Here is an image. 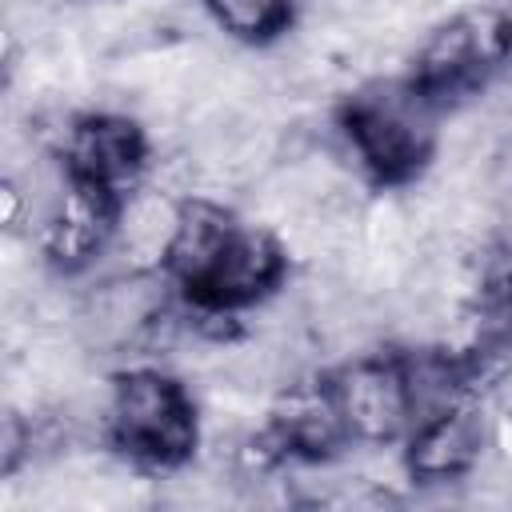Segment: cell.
Here are the masks:
<instances>
[{
    "label": "cell",
    "instance_id": "1",
    "mask_svg": "<svg viewBox=\"0 0 512 512\" xmlns=\"http://www.w3.org/2000/svg\"><path fill=\"white\" fill-rule=\"evenodd\" d=\"M440 132L444 108L412 76H368L336 112L344 160L376 188L416 184L440 156Z\"/></svg>",
    "mask_w": 512,
    "mask_h": 512
},
{
    "label": "cell",
    "instance_id": "2",
    "mask_svg": "<svg viewBox=\"0 0 512 512\" xmlns=\"http://www.w3.org/2000/svg\"><path fill=\"white\" fill-rule=\"evenodd\" d=\"M200 436V400L164 364H128L108 380L104 444L132 468L164 476L188 468Z\"/></svg>",
    "mask_w": 512,
    "mask_h": 512
},
{
    "label": "cell",
    "instance_id": "3",
    "mask_svg": "<svg viewBox=\"0 0 512 512\" xmlns=\"http://www.w3.org/2000/svg\"><path fill=\"white\" fill-rule=\"evenodd\" d=\"M512 64V0H472L436 20L412 52L408 76L440 100L460 108L480 100Z\"/></svg>",
    "mask_w": 512,
    "mask_h": 512
},
{
    "label": "cell",
    "instance_id": "4",
    "mask_svg": "<svg viewBox=\"0 0 512 512\" xmlns=\"http://www.w3.org/2000/svg\"><path fill=\"white\" fill-rule=\"evenodd\" d=\"M172 288L164 268H108L76 296L72 336L92 356H132V364H140L176 304Z\"/></svg>",
    "mask_w": 512,
    "mask_h": 512
},
{
    "label": "cell",
    "instance_id": "5",
    "mask_svg": "<svg viewBox=\"0 0 512 512\" xmlns=\"http://www.w3.org/2000/svg\"><path fill=\"white\" fill-rule=\"evenodd\" d=\"M56 156L68 176L120 200L124 192L144 184L156 156V140L148 124L124 108H88L68 116L56 140Z\"/></svg>",
    "mask_w": 512,
    "mask_h": 512
},
{
    "label": "cell",
    "instance_id": "6",
    "mask_svg": "<svg viewBox=\"0 0 512 512\" xmlns=\"http://www.w3.org/2000/svg\"><path fill=\"white\" fill-rule=\"evenodd\" d=\"M328 380L352 444L388 448L412 432V400L396 352H356L340 360Z\"/></svg>",
    "mask_w": 512,
    "mask_h": 512
},
{
    "label": "cell",
    "instance_id": "7",
    "mask_svg": "<svg viewBox=\"0 0 512 512\" xmlns=\"http://www.w3.org/2000/svg\"><path fill=\"white\" fill-rule=\"evenodd\" d=\"M288 272H292L288 244L272 228L240 220L236 232L228 236L224 252L216 256L212 272L184 300L212 308V312H224V316H244V312L260 308L264 300H272L276 292H284Z\"/></svg>",
    "mask_w": 512,
    "mask_h": 512
},
{
    "label": "cell",
    "instance_id": "8",
    "mask_svg": "<svg viewBox=\"0 0 512 512\" xmlns=\"http://www.w3.org/2000/svg\"><path fill=\"white\" fill-rule=\"evenodd\" d=\"M112 232H116V196L76 176H64V184L56 188V196L44 204L40 220L32 224L28 240H36L40 256L56 272L84 276L108 256Z\"/></svg>",
    "mask_w": 512,
    "mask_h": 512
},
{
    "label": "cell",
    "instance_id": "9",
    "mask_svg": "<svg viewBox=\"0 0 512 512\" xmlns=\"http://www.w3.org/2000/svg\"><path fill=\"white\" fill-rule=\"evenodd\" d=\"M492 428L476 400H464L456 408H444L428 420H416L404 436L400 460L404 476L420 488H448L468 484V476L488 460Z\"/></svg>",
    "mask_w": 512,
    "mask_h": 512
},
{
    "label": "cell",
    "instance_id": "10",
    "mask_svg": "<svg viewBox=\"0 0 512 512\" xmlns=\"http://www.w3.org/2000/svg\"><path fill=\"white\" fill-rule=\"evenodd\" d=\"M264 432L276 440V448L288 460H300V464L336 460L352 444L340 420L332 380L316 372H296L268 396Z\"/></svg>",
    "mask_w": 512,
    "mask_h": 512
},
{
    "label": "cell",
    "instance_id": "11",
    "mask_svg": "<svg viewBox=\"0 0 512 512\" xmlns=\"http://www.w3.org/2000/svg\"><path fill=\"white\" fill-rule=\"evenodd\" d=\"M184 200L188 196H176L152 180L124 192L116 200V232L108 248V256H116V268H164Z\"/></svg>",
    "mask_w": 512,
    "mask_h": 512
},
{
    "label": "cell",
    "instance_id": "12",
    "mask_svg": "<svg viewBox=\"0 0 512 512\" xmlns=\"http://www.w3.org/2000/svg\"><path fill=\"white\" fill-rule=\"evenodd\" d=\"M236 224H240L236 212L224 208V200H216V196H188L184 200L180 228L172 236L168 260H164V272L180 288V296L200 288V280L212 272V264L224 252Z\"/></svg>",
    "mask_w": 512,
    "mask_h": 512
},
{
    "label": "cell",
    "instance_id": "13",
    "mask_svg": "<svg viewBox=\"0 0 512 512\" xmlns=\"http://www.w3.org/2000/svg\"><path fill=\"white\" fill-rule=\"evenodd\" d=\"M212 24L248 48H268L296 28L300 0H204Z\"/></svg>",
    "mask_w": 512,
    "mask_h": 512
}]
</instances>
